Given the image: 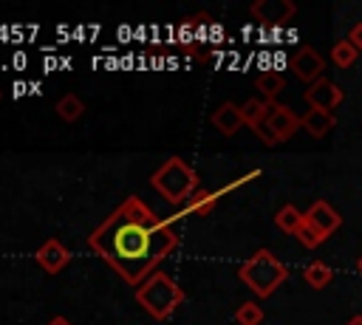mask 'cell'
Instances as JSON below:
<instances>
[{
    "label": "cell",
    "instance_id": "d6986e66",
    "mask_svg": "<svg viewBox=\"0 0 362 325\" xmlns=\"http://www.w3.org/2000/svg\"><path fill=\"white\" fill-rule=\"evenodd\" d=\"M356 57H359V51H356L348 40H337L334 48H331V62H334L337 68H351V65L356 62Z\"/></svg>",
    "mask_w": 362,
    "mask_h": 325
},
{
    "label": "cell",
    "instance_id": "8fae6325",
    "mask_svg": "<svg viewBox=\"0 0 362 325\" xmlns=\"http://www.w3.org/2000/svg\"><path fill=\"white\" fill-rule=\"evenodd\" d=\"M257 172H252V175H246V178H240L238 184H243V181H249V178H255ZM226 189H232V187H226ZM226 189H218V192H206V189H198L187 203H181V209H178V215H209L212 209H215V203H218V198L226 192Z\"/></svg>",
    "mask_w": 362,
    "mask_h": 325
},
{
    "label": "cell",
    "instance_id": "9c48e42d",
    "mask_svg": "<svg viewBox=\"0 0 362 325\" xmlns=\"http://www.w3.org/2000/svg\"><path fill=\"white\" fill-rule=\"evenodd\" d=\"M34 260H37V266H40L45 274H59V271L71 263V252H68L57 237H48V240L34 252Z\"/></svg>",
    "mask_w": 362,
    "mask_h": 325
},
{
    "label": "cell",
    "instance_id": "ba28073f",
    "mask_svg": "<svg viewBox=\"0 0 362 325\" xmlns=\"http://www.w3.org/2000/svg\"><path fill=\"white\" fill-rule=\"evenodd\" d=\"M288 68L294 71V76L297 79H303V82H317L320 76H322V68H325V62H322V57L311 48V45H303V48H297L294 51V57L288 59Z\"/></svg>",
    "mask_w": 362,
    "mask_h": 325
},
{
    "label": "cell",
    "instance_id": "4fadbf2b",
    "mask_svg": "<svg viewBox=\"0 0 362 325\" xmlns=\"http://www.w3.org/2000/svg\"><path fill=\"white\" fill-rule=\"evenodd\" d=\"M337 127V116L334 113H328V110H305L303 113V130L308 133V136H314V138H325L331 130Z\"/></svg>",
    "mask_w": 362,
    "mask_h": 325
},
{
    "label": "cell",
    "instance_id": "52a82bcc",
    "mask_svg": "<svg viewBox=\"0 0 362 325\" xmlns=\"http://www.w3.org/2000/svg\"><path fill=\"white\" fill-rule=\"evenodd\" d=\"M305 223L314 226L317 235L325 240V237H331V235L342 226V215H339L328 201H314V203L308 206V212H305Z\"/></svg>",
    "mask_w": 362,
    "mask_h": 325
},
{
    "label": "cell",
    "instance_id": "6da1fadb",
    "mask_svg": "<svg viewBox=\"0 0 362 325\" xmlns=\"http://www.w3.org/2000/svg\"><path fill=\"white\" fill-rule=\"evenodd\" d=\"M170 223V218H158L141 198L130 195L90 232L88 243L124 283L139 288L178 246V235Z\"/></svg>",
    "mask_w": 362,
    "mask_h": 325
},
{
    "label": "cell",
    "instance_id": "d4e9b609",
    "mask_svg": "<svg viewBox=\"0 0 362 325\" xmlns=\"http://www.w3.org/2000/svg\"><path fill=\"white\" fill-rule=\"evenodd\" d=\"M356 266H359V271H362V257H359V260H356Z\"/></svg>",
    "mask_w": 362,
    "mask_h": 325
},
{
    "label": "cell",
    "instance_id": "277c9868",
    "mask_svg": "<svg viewBox=\"0 0 362 325\" xmlns=\"http://www.w3.org/2000/svg\"><path fill=\"white\" fill-rule=\"evenodd\" d=\"M136 302L156 319H167L181 302L184 291L175 280H170L164 271H153L139 288H136Z\"/></svg>",
    "mask_w": 362,
    "mask_h": 325
},
{
    "label": "cell",
    "instance_id": "3957f363",
    "mask_svg": "<svg viewBox=\"0 0 362 325\" xmlns=\"http://www.w3.org/2000/svg\"><path fill=\"white\" fill-rule=\"evenodd\" d=\"M150 184L158 195H164L170 203H187L195 192H198V172L178 155L167 158L153 175H150Z\"/></svg>",
    "mask_w": 362,
    "mask_h": 325
},
{
    "label": "cell",
    "instance_id": "cb8c5ba5",
    "mask_svg": "<svg viewBox=\"0 0 362 325\" xmlns=\"http://www.w3.org/2000/svg\"><path fill=\"white\" fill-rule=\"evenodd\" d=\"M345 325H362V314H354V317H351Z\"/></svg>",
    "mask_w": 362,
    "mask_h": 325
},
{
    "label": "cell",
    "instance_id": "9a60e30c",
    "mask_svg": "<svg viewBox=\"0 0 362 325\" xmlns=\"http://www.w3.org/2000/svg\"><path fill=\"white\" fill-rule=\"evenodd\" d=\"M255 88L260 90V99L274 102V96L286 88V79H283V73H280V71H263V73H257Z\"/></svg>",
    "mask_w": 362,
    "mask_h": 325
},
{
    "label": "cell",
    "instance_id": "5b68a950",
    "mask_svg": "<svg viewBox=\"0 0 362 325\" xmlns=\"http://www.w3.org/2000/svg\"><path fill=\"white\" fill-rule=\"evenodd\" d=\"M303 99H305V105H308L311 110H328V113H334V107L342 105L345 90H342L337 82H331L328 76H320L317 82H311V85L303 90Z\"/></svg>",
    "mask_w": 362,
    "mask_h": 325
},
{
    "label": "cell",
    "instance_id": "ffe728a7",
    "mask_svg": "<svg viewBox=\"0 0 362 325\" xmlns=\"http://www.w3.org/2000/svg\"><path fill=\"white\" fill-rule=\"evenodd\" d=\"M263 308L257 305V302H252V300H246V302H240L238 305V311H235V322L238 325H260L263 322Z\"/></svg>",
    "mask_w": 362,
    "mask_h": 325
},
{
    "label": "cell",
    "instance_id": "e0dca14e",
    "mask_svg": "<svg viewBox=\"0 0 362 325\" xmlns=\"http://www.w3.org/2000/svg\"><path fill=\"white\" fill-rule=\"evenodd\" d=\"M303 280H305L311 288H325V285L334 280V271H331L328 263H322V260H311V263L305 266V271H303Z\"/></svg>",
    "mask_w": 362,
    "mask_h": 325
},
{
    "label": "cell",
    "instance_id": "ac0fdd59",
    "mask_svg": "<svg viewBox=\"0 0 362 325\" xmlns=\"http://www.w3.org/2000/svg\"><path fill=\"white\" fill-rule=\"evenodd\" d=\"M54 110H57V116H59L62 122H76V119L85 113V105H82V99H79L76 93H65V96L57 99Z\"/></svg>",
    "mask_w": 362,
    "mask_h": 325
},
{
    "label": "cell",
    "instance_id": "8992f818",
    "mask_svg": "<svg viewBox=\"0 0 362 325\" xmlns=\"http://www.w3.org/2000/svg\"><path fill=\"white\" fill-rule=\"evenodd\" d=\"M266 124H269V130L274 133L277 141H288L303 127V116H297L288 105H274L272 102L269 116H266Z\"/></svg>",
    "mask_w": 362,
    "mask_h": 325
},
{
    "label": "cell",
    "instance_id": "7a4b0ae2",
    "mask_svg": "<svg viewBox=\"0 0 362 325\" xmlns=\"http://www.w3.org/2000/svg\"><path fill=\"white\" fill-rule=\"evenodd\" d=\"M238 277L243 285H249L252 294H257L260 300L263 297H272L288 277V268L269 252V249H257L249 260L240 263L238 268Z\"/></svg>",
    "mask_w": 362,
    "mask_h": 325
},
{
    "label": "cell",
    "instance_id": "30bf717a",
    "mask_svg": "<svg viewBox=\"0 0 362 325\" xmlns=\"http://www.w3.org/2000/svg\"><path fill=\"white\" fill-rule=\"evenodd\" d=\"M249 11L255 20L266 23V25H277V23H286L288 17H294L297 8L288 0H257V3H252Z\"/></svg>",
    "mask_w": 362,
    "mask_h": 325
},
{
    "label": "cell",
    "instance_id": "2e32d148",
    "mask_svg": "<svg viewBox=\"0 0 362 325\" xmlns=\"http://www.w3.org/2000/svg\"><path fill=\"white\" fill-rule=\"evenodd\" d=\"M269 107H272V102H266V99H260V96H252V99H246L243 105H240V113H243V124H249L252 130L269 116Z\"/></svg>",
    "mask_w": 362,
    "mask_h": 325
},
{
    "label": "cell",
    "instance_id": "7402d4cb",
    "mask_svg": "<svg viewBox=\"0 0 362 325\" xmlns=\"http://www.w3.org/2000/svg\"><path fill=\"white\" fill-rule=\"evenodd\" d=\"M356 51H362V23H356L351 31H348V37H345Z\"/></svg>",
    "mask_w": 362,
    "mask_h": 325
},
{
    "label": "cell",
    "instance_id": "5bb4252c",
    "mask_svg": "<svg viewBox=\"0 0 362 325\" xmlns=\"http://www.w3.org/2000/svg\"><path fill=\"white\" fill-rule=\"evenodd\" d=\"M303 220H305V215H303L294 203H286V206H280V209L274 212V226H277L283 235H297V229L303 226Z\"/></svg>",
    "mask_w": 362,
    "mask_h": 325
},
{
    "label": "cell",
    "instance_id": "603a6c76",
    "mask_svg": "<svg viewBox=\"0 0 362 325\" xmlns=\"http://www.w3.org/2000/svg\"><path fill=\"white\" fill-rule=\"evenodd\" d=\"M45 325H71V322H68L65 317H51V319H48Z\"/></svg>",
    "mask_w": 362,
    "mask_h": 325
},
{
    "label": "cell",
    "instance_id": "7c38bea8",
    "mask_svg": "<svg viewBox=\"0 0 362 325\" xmlns=\"http://www.w3.org/2000/svg\"><path fill=\"white\" fill-rule=\"evenodd\" d=\"M212 124H215L218 133H223V136H235V133L243 127L240 105H235V102H223V105L212 113Z\"/></svg>",
    "mask_w": 362,
    "mask_h": 325
},
{
    "label": "cell",
    "instance_id": "44dd1931",
    "mask_svg": "<svg viewBox=\"0 0 362 325\" xmlns=\"http://www.w3.org/2000/svg\"><path fill=\"white\" fill-rule=\"evenodd\" d=\"M294 237H297V240H300L305 249H317V246L322 243V237L317 235V229H314V226H308L305 220H303V226L297 229V235H294Z\"/></svg>",
    "mask_w": 362,
    "mask_h": 325
}]
</instances>
